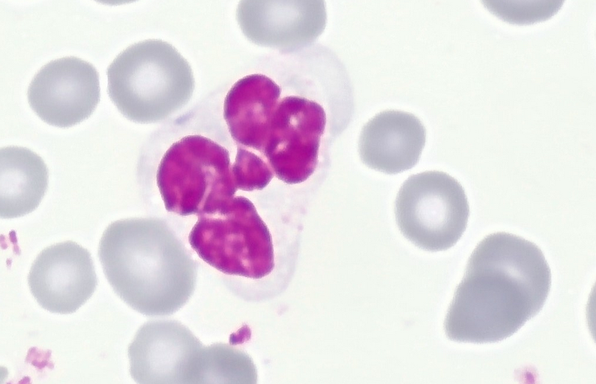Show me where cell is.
Masks as SVG:
<instances>
[{"mask_svg":"<svg viewBox=\"0 0 596 384\" xmlns=\"http://www.w3.org/2000/svg\"><path fill=\"white\" fill-rule=\"evenodd\" d=\"M550 286V269L535 244L505 232L490 234L469 257L445 334L457 342L504 340L541 310Z\"/></svg>","mask_w":596,"mask_h":384,"instance_id":"obj_1","label":"cell"},{"mask_svg":"<svg viewBox=\"0 0 596 384\" xmlns=\"http://www.w3.org/2000/svg\"><path fill=\"white\" fill-rule=\"evenodd\" d=\"M221 105L212 93L154 137L161 152L156 183L169 212L199 215L238 190L230 151L217 137Z\"/></svg>","mask_w":596,"mask_h":384,"instance_id":"obj_2","label":"cell"},{"mask_svg":"<svg viewBox=\"0 0 596 384\" xmlns=\"http://www.w3.org/2000/svg\"><path fill=\"white\" fill-rule=\"evenodd\" d=\"M168 234L150 220L118 221L104 231L98 256L115 293L149 316L170 315L183 307L196 283L194 265Z\"/></svg>","mask_w":596,"mask_h":384,"instance_id":"obj_3","label":"cell"},{"mask_svg":"<svg viewBox=\"0 0 596 384\" xmlns=\"http://www.w3.org/2000/svg\"><path fill=\"white\" fill-rule=\"evenodd\" d=\"M189 242L207 264L241 278V291L246 287L254 300L277 297L290 285L277 269L269 228L244 196L230 198L198 215Z\"/></svg>","mask_w":596,"mask_h":384,"instance_id":"obj_4","label":"cell"},{"mask_svg":"<svg viewBox=\"0 0 596 384\" xmlns=\"http://www.w3.org/2000/svg\"><path fill=\"white\" fill-rule=\"evenodd\" d=\"M107 92L130 120H161L190 100L195 81L188 61L169 43L147 39L122 50L106 70Z\"/></svg>","mask_w":596,"mask_h":384,"instance_id":"obj_5","label":"cell"},{"mask_svg":"<svg viewBox=\"0 0 596 384\" xmlns=\"http://www.w3.org/2000/svg\"><path fill=\"white\" fill-rule=\"evenodd\" d=\"M396 222L403 236L429 251L453 247L465 232L469 207L461 184L437 171L411 175L395 202Z\"/></svg>","mask_w":596,"mask_h":384,"instance_id":"obj_6","label":"cell"},{"mask_svg":"<svg viewBox=\"0 0 596 384\" xmlns=\"http://www.w3.org/2000/svg\"><path fill=\"white\" fill-rule=\"evenodd\" d=\"M290 93L282 87L262 158L279 180L294 184L306 181L315 170L326 114L310 92L295 88Z\"/></svg>","mask_w":596,"mask_h":384,"instance_id":"obj_7","label":"cell"},{"mask_svg":"<svg viewBox=\"0 0 596 384\" xmlns=\"http://www.w3.org/2000/svg\"><path fill=\"white\" fill-rule=\"evenodd\" d=\"M204 349L180 322L149 320L129 345L131 376L142 384H199Z\"/></svg>","mask_w":596,"mask_h":384,"instance_id":"obj_8","label":"cell"},{"mask_svg":"<svg viewBox=\"0 0 596 384\" xmlns=\"http://www.w3.org/2000/svg\"><path fill=\"white\" fill-rule=\"evenodd\" d=\"M30 108L48 124L67 128L89 117L100 99L99 74L91 63L64 57L45 64L28 88Z\"/></svg>","mask_w":596,"mask_h":384,"instance_id":"obj_9","label":"cell"},{"mask_svg":"<svg viewBox=\"0 0 596 384\" xmlns=\"http://www.w3.org/2000/svg\"><path fill=\"white\" fill-rule=\"evenodd\" d=\"M30 290L44 309L56 314L76 311L93 295L97 278L89 251L73 241L41 251L28 276Z\"/></svg>","mask_w":596,"mask_h":384,"instance_id":"obj_10","label":"cell"},{"mask_svg":"<svg viewBox=\"0 0 596 384\" xmlns=\"http://www.w3.org/2000/svg\"><path fill=\"white\" fill-rule=\"evenodd\" d=\"M425 140V128L414 115L385 111L364 126L359 140L360 155L369 167L397 174L418 162Z\"/></svg>","mask_w":596,"mask_h":384,"instance_id":"obj_11","label":"cell"},{"mask_svg":"<svg viewBox=\"0 0 596 384\" xmlns=\"http://www.w3.org/2000/svg\"><path fill=\"white\" fill-rule=\"evenodd\" d=\"M282 86L272 77L253 73L237 80L223 101V118L236 147L261 157Z\"/></svg>","mask_w":596,"mask_h":384,"instance_id":"obj_12","label":"cell"},{"mask_svg":"<svg viewBox=\"0 0 596 384\" xmlns=\"http://www.w3.org/2000/svg\"><path fill=\"white\" fill-rule=\"evenodd\" d=\"M48 168L31 150L8 146L0 150V215L9 219L33 211L44 198Z\"/></svg>","mask_w":596,"mask_h":384,"instance_id":"obj_13","label":"cell"},{"mask_svg":"<svg viewBox=\"0 0 596 384\" xmlns=\"http://www.w3.org/2000/svg\"><path fill=\"white\" fill-rule=\"evenodd\" d=\"M232 171L237 189L245 191L263 189L274 176L263 158L240 147H236Z\"/></svg>","mask_w":596,"mask_h":384,"instance_id":"obj_14","label":"cell"},{"mask_svg":"<svg viewBox=\"0 0 596 384\" xmlns=\"http://www.w3.org/2000/svg\"><path fill=\"white\" fill-rule=\"evenodd\" d=\"M486 4L490 10L505 21L516 24H529L541 21L555 14L563 1H533V3L519 4L514 1H491Z\"/></svg>","mask_w":596,"mask_h":384,"instance_id":"obj_15","label":"cell"}]
</instances>
